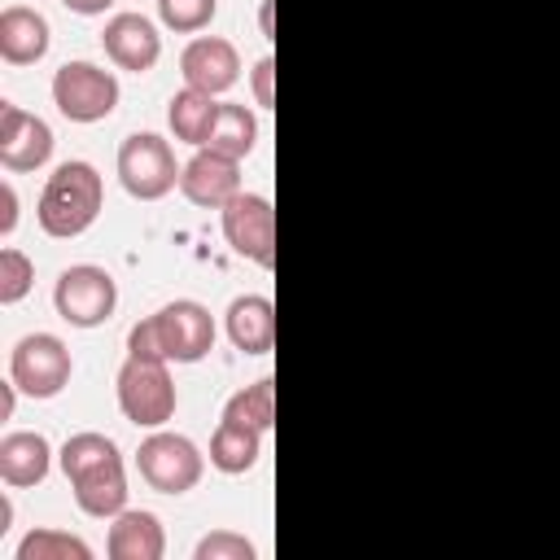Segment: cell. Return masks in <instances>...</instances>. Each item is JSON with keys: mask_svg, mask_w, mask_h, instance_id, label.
I'll return each mask as SVG.
<instances>
[{"mask_svg": "<svg viewBox=\"0 0 560 560\" xmlns=\"http://www.w3.org/2000/svg\"><path fill=\"white\" fill-rule=\"evenodd\" d=\"M70 13H83V18H92V13H105L114 0H61Z\"/></svg>", "mask_w": 560, "mask_h": 560, "instance_id": "cell-29", "label": "cell"}, {"mask_svg": "<svg viewBox=\"0 0 560 560\" xmlns=\"http://www.w3.org/2000/svg\"><path fill=\"white\" fill-rule=\"evenodd\" d=\"M105 551H109V560H162V551H166L162 521L144 508H122L118 516H109Z\"/></svg>", "mask_w": 560, "mask_h": 560, "instance_id": "cell-15", "label": "cell"}, {"mask_svg": "<svg viewBox=\"0 0 560 560\" xmlns=\"http://www.w3.org/2000/svg\"><path fill=\"white\" fill-rule=\"evenodd\" d=\"M136 472H140V481H144L149 490H158V494H188V490L201 481V472H206V455L197 451L192 438L158 429V433H149V438L140 442V451H136Z\"/></svg>", "mask_w": 560, "mask_h": 560, "instance_id": "cell-5", "label": "cell"}, {"mask_svg": "<svg viewBox=\"0 0 560 560\" xmlns=\"http://www.w3.org/2000/svg\"><path fill=\"white\" fill-rule=\"evenodd\" d=\"M192 560H254V542L232 534V529H214V534H206L197 542Z\"/></svg>", "mask_w": 560, "mask_h": 560, "instance_id": "cell-26", "label": "cell"}, {"mask_svg": "<svg viewBox=\"0 0 560 560\" xmlns=\"http://www.w3.org/2000/svg\"><path fill=\"white\" fill-rule=\"evenodd\" d=\"M101 206H105L101 171H96L92 162L70 158V162H61V166L48 175V184H44V192H39V206H35V219H39L44 236L70 241V236H83V232L96 223Z\"/></svg>", "mask_w": 560, "mask_h": 560, "instance_id": "cell-3", "label": "cell"}, {"mask_svg": "<svg viewBox=\"0 0 560 560\" xmlns=\"http://www.w3.org/2000/svg\"><path fill=\"white\" fill-rule=\"evenodd\" d=\"M271 79H276V57H262V61L254 66V74H249V83H254V101H258L262 109L276 105V96H271Z\"/></svg>", "mask_w": 560, "mask_h": 560, "instance_id": "cell-27", "label": "cell"}, {"mask_svg": "<svg viewBox=\"0 0 560 560\" xmlns=\"http://www.w3.org/2000/svg\"><path fill=\"white\" fill-rule=\"evenodd\" d=\"M262 35L271 39V0H262Z\"/></svg>", "mask_w": 560, "mask_h": 560, "instance_id": "cell-31", "label": "cell"}, {"mask_svg": "<svg viewBox=\"0 0 560 560\" xmlns=\"http://www.w3.org/2000/svg\"><path fill=\"white\" fill-rule=\"evenodd\" d=\"M210 350H214V315L192 298L166 302L162 311L144 315L127 332V354H140V359L201 363Z\"/></svg>", "mask_w": 560, "mask_h": 560, "instance_id": "cell-2", "label": "cell"}, {"mask_svg": "<svg viewBox=\"0 0 560 560\" xmlns=\"http://www.w3.org/2000/svg\"><path fill=\"white\" fill-rule=\"evenodd\" d=\"M52 158V127L13 101H0V166L22 175Z\"/></svg>", "mask_w": 560, "mask_h": 560, "instance_id": "cell-11", "label": "cell"}, {"mask_svg": "<svg viewBox=\"0 0 560 560\" xmlns=\"http://www.w3.org/2000/svg\"><path fill=\"white\" fill-rule=\"evenodd\" d=\"M0 201H4L0 236H13V228H18V192H13V184H0Z\"/></svg>", "mask_w": 560, "mask_h": 560, "instance_id": "cell-28", "label": "cell"}, {"mask_svg": "<svg viewBox=\"0 0 560 560\" xmlns=\"http://www.w3.org/2000/svg\"><path fill=\"white\" fill-rule=\"evenodd\" d=\"M175 381L166 372L162 359H140V354H127V363L118 368V407L131 424L140 429H162L171 416H175Z\"/></svg>", "mask_w": 560, "mask_h": 560, "instance_id": "cell-4", "label": "cell"}, {"mask_svg": "<svg viewBox=\"0 0 560 560\" xmlns=\"http://www.w3.org/2000/svg\"><path fill=\"white\" fill-rule=\"evenodd\" d=\"M179 171L175 149L153 131H136L118 144V179L136 201H162L179 184Z\"/></svg>", "mask_w": 560, "mask_h": 560, "instance_id": "cell-7", "label": "cell"}, {"mask_svg": "<svg viewBox=\"0 0 560 560\" xmlns=\"http://www.w3.org/2000/svg\"><path fill=\"white\" fill-rule=\"evenodd\" d=\"M74 359L57 332H26L9 354V381L31 398H57L70 385Z\"/></svg>", "mask_w": 560, "mask_h": 560, "instance_id": "cell-6", "label": "cell"}, {"mask_svg": "<svg viewBox=\"0 0 560 560\" xmlns=\"http://www.w3.org/2000/svg\"><path fill=\"white\" fill-rule=\"evenodd\" d=\"M52 306H57V315H61L66 324H74V328H96V324H105V319L114 315V306H118V284H114V276H109L105 267H96V262H74V267H66V271L57 276V284H52Z\"/></svg>", "mask_w": 560, "mask_h": 560, "instance_id": "cell-9", "label": "cell"}, {"mask_svg": "<svg viewBox=\"0 0 560 560\" xmlns=\"http://www.w3.org/2000/svg\"><path fill=\"white\" fill-rule=\"evenodd\" d=\"M258 455H262V429L223 416L219 429H214V438H210V464L219 472L236 477V472H249L258 464Z\"/></svg>", "mask_w": 560, "mask_h": 560, "instance_id": "cell-19", "label": "cell"}, {"mask_svg": "<svg viewBox=\"0 0 560 560\" xmlns=\"http://www.w3.org/2000/svg\"><path fill=\"white\" fill-rule=\"evenodd\" d=\"M179 192L192 206L219 210V206H228L241 192V162L236 158H223L214 149H197L184 162V171H179Z\"/></svg>", "mask_w": 560, "mask_h": 560, "instance_id": "cell-14", "label": "cell"}, {"mask_svg": "<svg viewBox=\"0 0 560 560\" xmlns=\"http://www.w3.org/2000/svg\"><path fill=\"white\" fill-rule=\"evenodd\" d=\"M219 13V0H158V18L162 26L179 31V35H192V31H206Z\"/></svg>", "mask_w": 560, "mask_h": 560, "instance_id": "cell-24", "label": "cell"}, {"mask_svg": "<svg viewBox=\"0 0 560 560\" xmlns=\"http://www.w3.org/2000/svg\"><path fill=\"white\" fill-rule=\"evenodd\" d=\"M179 74H184L188 88L219 96V92L236 88V79H241V52H236V44L223 39V35H197V39L179 52Z\"/></svg>", "mask_w": 560, "mask_h": 560, "instance_id": "cell-12", "label": "cell"}, {"mask_svg": "<svg viewBox=\"0 0 560 560\" xmlns=\"http://www.w3.org/2000/svg\"><path fill=\"white\" fill-rule=\"evenodd\" d=\"M52 105L70 122H101L118 105V79L96 61H66L52 74Z\"/></svg>", "mask_w": 560, "mask_h": 560, "instance_id": "cell-8", "label": "cell"}, {"mask_svg": "<svg viewBox=\"0 0 560 560\" xmlns=\"http://www.w3.org/2000/svg\"><path fill=\"white\" fill-rule=\"evenodd\" d=\"M214 118H219V101H214L210 92H197V88L175 92V96H171V105H166V122H171L175 140L197 144V149L210 140Z\"/></svg>", "mask_w": 560, "mask_h": 560, "instance_id": "cell-20", "label": "cell"}, {"mask_svg": "<svg viewBox=\"0 0 560 560\" xmlns=\"http://www.w3.org/2000/svg\"><path fill=\"white\" fill-rule=\"evenodd\" d=\"M254 140H258V118H254L245 105H236V101H219V118H214L210 140H206L201 149H214V153L241 162V158L254 149Z\"/></svg>", "mask_w": 560, "mask_h": 560, "instance_id": "cell-21", "label": "cell"}, {"mask_svg": "<svg viewBox=\"0 0 560 560\" xmlns=\"http://www.w3.org/2000/svg\"><path fill=\"white\" fill-rule=\"evenodd\" d=\"M52 468V446L44 433H4L0 438V477L4 486L13 490H26V486H39Z\"/></svg>", "mask_w": 560, "mask_h": 560, "instance_id": "cell-18", "label": "cell"}, {"mask_svg": "<svg viewBox=\"0 0 560 560\" xmlns=\"http://www.w3.org/2000/svg\"><path fill=\"white\" fill-rule=\"evenodd\" d=\"M101 48L118 70L144 74L162 57V35L144 13H114L105 22V31H101Z\"/></svg>", "mask_w": 560, "mask_h": 560, "instance_id": "cell-13", "label": "cell"}, {"mask_svg": "<svg viewBox=\"0 0 560 560\" xmlns=\"http://www.w3.org/2000/svg\"><path fill=\"white\" fill-rule=\"evenodd\" d=\"M228 337L241 354H267L276 346V306L262 293H241L228 306Z\"/></svg>", "mask_w": 560, "mask_h": 560, "instance_id": "cell-17", "label": "cell"}, {"mask_svg": "<svg viewBox=\"0 0 560 560\" xmlns=\"http://www.w3.org/2000/svg\"><path fill=\"white\" fill-rule=\"evenodd\" d=\"M57 459H61V472L74 490V503L88 516L109 521L127 508V468H122V451L114 446V438L70 433Z\"/></svg>", "mask_w": 560, "mask_h": 560, "instance_id": "cell-1", "label": "cell"}, {"mask_svg": "<svg viewBox=\"0 0 560 560\" xmlns=\"http://www.w3.org/2000/svg\"><path fill=\"white\" fill-rule=\"evenodd\" d=\"M31 284H35V262L22 249H13V245L0 249V302L4 306L22 302L31 293Z\"/></svg>", "mask_w": 560, "mask_h": 560, "instance_id": "cell-25", "label": "cell"}, {"mask_svg": "<svg viewBox=\"0 0 560 560\" xmlns=\"http://www.w3.org/2000/svg\"><path fill=\"white\" fill-rule=\"evenodd\" d=\"M223 416H228V420H241V424H254V429H262V433H267V429L276 424V385L262 376V381H254V385L236 389V394L228 398Z\"/></svg>", "mask_w": 560, "mask_h": 560, "instance_id": "cell-22", "label": "cell"}, {"mask_svg": "<svg viewBox=\"0 0 560 560\" xmlns=\"http://www.w3.org/2000/svg\"><path fill=\"white\" fill-rule=\"evenodd\" d=\"M48 18L26 4H4L0 13V57L9 66H35L48 52Z\"/></svg>", "mask_w": 560, "mask_h": 560, "instance_id": "cell-16", "label": "cell"}, {"mask_svg": "<svg viewBox=\"0 0 560 560\" xmlns=\"http://www.w3.org/2000/svg\"><path fill=\"white\" fill-rule=\"evenodd\" d=\"M13 407H18V385L9 381V385H4V420L13 416Z\"/></svg>", "mask_w": 560, "mask_h": 560, "instance_id": "cell-30", "label": "cell"}, {"mask_svg": "<svg viewBox=\"0 0 560 560\" xmlns=\"http://www.w3.org/2000/svg\"><path fill=\"white\" fill-rule=\"evenodd\" d=\"M219 223L232 254L258 267H276V210L262 192H236L228 206H219Z\"/></svg>", "mask_w": 560, "mask_h": 560, "instance_id": "cell-10", "label": "cell"}, {"mask_svg": "<svg viewBox=\"0 0 560 560\" xmlns=\"http://www.w3.org/2000/svg\"><path fill=\"white\" fill-rule=\"evenodd\" d=\"M18 560H92V547L66 529H31L18 542Z\"/></svg>", "mask_w": 560, "mask_h": 560, "instance_id": "cell-23", "label": "cell"}]
</instances>
